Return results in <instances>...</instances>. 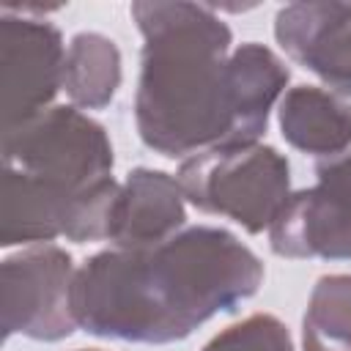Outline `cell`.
Here are the masks:
<instances>
[{"label": "cell", "instance_id": "1", "mask_svg": "<svg viewBox=\"0 0 351 351\" xmlns=\"http://www.w3.org/2000/svg\"><path fill=\"white\" fill-rule=\"evenodd\" d=\"M129 14L143 36L134 93L143 145L189 159L258 143L271 107L285 96V63L258 41L230 49L233 33L211 5L137 0Z\"/></svg>", "mask_w": 351, "mask_h": 351}, {"label": "cell", "instance_id": "2", "mask_svg": "<svg viewBox=\"0 0 351 351\" xmlns=\"http://www.w3.org/2000/svg\"><path fill=\"white\" fill-rule=\"evenodd\" d=\"M261 282V258L230 230L189 225L151 247L88 258L74 274L71 310L93 337L165 346L233 313Z\"/></svg>", "mask_w": 351, "mask_h": 351}, {"label": "cell", "instance_id": "3", "mask_svg": "<svg viewBox=\"0 0 351 351\" xmlns=\"http://www.w3.org/2000/svg\"><path fill=\"white\" fill-rule=\"evenodd\" d=\"M176 178L195 208L228 217L247 233L269 230L291 197L288 159L261 143L195 154L181 162Z\"/></svg>", "mask_w": 351, "mask_h": 351}, {"label": "cell", "instance_id": "4", "mask_svg": "<svg viewBox=\"0 0 351 351\" xmlns=\"http://www.w3.org/2000/svg\"><path fill=\"white\" fill-rule=\"evenodd\" d=\"M3 167L88 195L112 178V145L101 123L77 107H49L33 121L3 132Z\"/></svg>", "mask_w": 351, "mask_h": 351}, {"label": "cell", "instance_id": "5", "mask_svg": "<svg viewBox=\"0 0 351 351\" xmlns=\"http://www.w3.org/2000/svg\"><path fill=\"white\" fill-rule=\"evenodd\" d=\"M71 255L55 244H36L8 255L0 266L3 337L55 343L77 329L71 310Z\"/></svg>", "mask_w": 351, "mask_h": 351}, {"label": "cell", "instance_id": "6", "mask_svg": "<svg viewBox=\"0 0 351 351\" xmlns=\"http://www.w3.org/2000/svg\"><path fill=\"white\" fill-rule=\"evenodd\" d=\"M63 36L52 22L11 11L0 14L3 132L49 110V101L63 88Z\"/></svg>", "mask_w": 351, "mask_h": 351}, {"label": "cell", "instance_id": "7", "mask_svg": "<svg viewBox=\"0 0 351 351\" xmlns=\"http://www.w3.org/2000/svg\"><path fill=\"white\" fill-rule=\"evenodd\" d=\"M269 247L280 258L351 261V184L315 173L313 186L291 192Z\"/></svg>", "mask_w": 351, "mask_h": 351}, {"label": "cell", "instance_id": "8", "mask_svg": "<svg viewBox=\"0 0 351 351\" xmlns=\"http://www.w3.org/2000/svg\"><path fill=\"white\" fill-rule=\"evenodd\" d=\"M274 38L332 93L351 96V3H288L274 16Z\"/></svg>", "mask_w": 351, "mask_h": 351}, {"label": "cell", "instance_id": "9", "mask_svg": "<svg viewBox=\"0 0 351 351\" xmlns=\"http://www.w3.org/2000/svg\"><path fill=\"white\" fill-rule=\"evenodd\" d=\"M176 176L154 167H134L121 184L107 241L118 250L159 244L184 230L186 208Z\"/></svg>", "mask_w": 351, "mask_h": 351}, {"label": "cell", "instance_id": "10", "mask_svg": "<svg viewBox=\"0 0 351 351\" xmlns=\"http://www.w3.org/2000/svg\"><path fill=\"white\" fill-rule=\"evenodd\" d=\"M277 118L285 143L321 162L351 148V104L332 90L296 85L280 99Z\"/></svg>", "mask_w": 351, "mask_h": 351}, {"label": "cell", "instance_id": "11", "mask_svg": "<svg viewBox=\"0 0 351 351\" xmlns=\"http://www.w3.org/2000/svg\"><path fill=\"white\" fill-rule=\"evenodd\" d=\"M121 88V52L104 33L82 30L69 41L63 90L74 107L104 110Z\"/></svg>", "mask_w": 351, "mask_h": 351}, {"label": "cell", "instance_id": "12", "mask_svg": "<svg viewBox=\"0 0 351 351\" xmlns=\"http://www.w3.org/2000/svg\"><path fill=\"white\" fill-rule=\"evenodd\" d=\"M304 348L351 351V274H324L310 291L302 321Z\"/></svg>", "mask_w": 351, "mask_h": 351}, {"label": "cell", "instance_id": "13", "mask_svg": "<svg viewBox=\"0 0 351 351\" xmlns=\"http://www.w3.org/2000/svg\"><path fill=\"white\" fill-rule=\"evenodd\" d=\"M203 351H293V340L280 318L255 313L214 335Z\"/></svg>", "mask_w": 351, "mask_h": 351}, {"label": "cell", "instance_id": "14", "mask_svg": "<svg viewBox=\"0 0 351 351\" xmlns=\"http://www.w3.org/2000/svg\"><path fill=\"white\" fill-rule=\"evenodd\" d=\"M80 351H99V348H80Z\"/></svg>", "mask_w": 351, "mask_h": 351}, {"label": "cell", "instance_id": "15", "mask_svg": "<svg viewBox=\"0 0 351 351\" xmlns=\"http://www.w3.org/2000/svg\"><path fill=\"white\" fill-rule=\"evenodd\" d=\"M304 351H321V348H304Z\"/></svg>", "mask_w": 351, "mask_h": 351}]
</instances>
